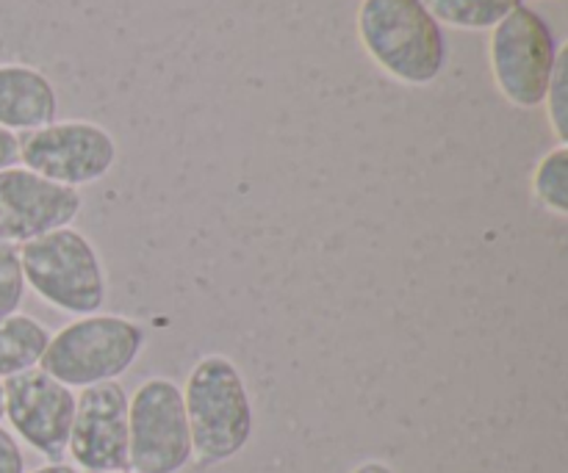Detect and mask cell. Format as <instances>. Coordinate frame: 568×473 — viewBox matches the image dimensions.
I'll use <instances>...</instances> for the list:
<instances>
[{
  "label": "cell",
  "instance_id": "cell-1",
  "mask_svg": "<svg viewBox=\"0 0 568 473\" xmlns=\"http://www.w3.org/2000/svg\"><path fill=\"white\" fill-rule=\"evenodd\" d=\"M181 391L194 463L209 469L239 457L255 430L253 402L239 366L225 354H203Z\"/></svg>",
  "mask_w": 568,
  "mask_h": 473
},
{
  "label": "cell",
  "instance_id": "cell-2",
  "mask_svg": "<svg viewBox=\"0 0 568 473\" xmlns=\"http://www.w3.org/2000/svg\"><path fill=\"white\" fill-rule=\"evenodd\" d=\"M355 31L364 53L405 86H430L447 64L444 31L422 0H361Z\"/></svg>",
  "mask_w": 568,
  "mask_h": 473
},
{
  "label": "cell",
  "instance_id": "cell-3",
  "mask_svg": "<svg viewBox=\"0 0 568 473\" xmlns=\"http://www.w3.org/2000/svg\"><path fill=\"white\" fill-rule=\"evenodd\" d=\"M148 330L139 321L116 313H89L50 336L39 369L67 388H92L116 382L142 354Z\"/></svg>",
  "mask_w": 568,
  "mask_h": 473
},
{
  "label": "cell",
  "instance_id": "cell-4",
  "mask_svg": "<svg viewBox=\"0 0 568 473\" xmlns=\"http://www.w3.org/2000/svg\"><path fill=\"white\" fill-rule=\"evenodd\" d=\"M28 291L44 305L70 316L100 313L109 299L105 266L94 244L75 227L20 244Z\"/></svg>",
  "mask_w": 568,
  "mask_h": 473
},
{
  "label": "cell",
  "instance_id": "cell-5",
  "mask_svg": "<svg viewBox=\"0 0 568 473\" xmlns=\"http://www.w3.org/2000/svg\"><path fill=\"white\" fill-rule=\"evenodd\" d=\"M558 53L549 22L530 6H516L488 39L494 86L516 109H538L547 97Z\"/></svg>",
  "mask_w": 568,
  "mask_h": 473
},
{
  "label": "cell",
  "instance_id": "cell-6",
  "mask_svg": "<svg viewBox=\"0 0 568 473\" xmlns=\"http://www.w3.org/2000/svg\"><path fill=\"white\" fill-rule=\"evenodd\" d=\"M128 463L136 473H181L192 463L183 391L150 377L128 397Z\"/></svg>",
  "mask_w": 568,
  "mask_h": 473
},
{
  "label": "cell",
  "instance_id": "cell-7",
  "mask_svg": "<svg viewBox=\"0 0 568 473\" xmlns=\"http://www.w3.org/2000/svg\"><path fill=\"white\" fill-rule=\"evenodd\" d=\"M116 164V142L89 120H55L20 136V166L75 188L103 181Z\"/></svg>",
  "mask_w": 568,
  "mask_h": 473
},
{
  "label": "cell",
  "instance_id": "cell-8",
  "mask_svg": "<svg viewBox=\"0 0 568 473\" xmlns=\"http://www.w3.org/2000/svg\"><path fill=\"white\" fill-rule=\"evenodd\" d=\"M75 393L59 380L37 369L3 380V419L11 424V435L42 454L48 463L67 457Z\"/></svg>",
  "mask_w": 568,
  "mask_h": 473
},
{
  "label": "cell",
  "instance_id": "cell-9",
  "mask_svg": "<svg viewBox=\"0 0 568 473\" xmlns=\"http://www.w3.org/2000/svg\"><path fill=\"white\" fill-rule=\"evenodd\" d=\"M83 199L75 188L59 186L26 166L0 169V241L26 244L39 236L72 227Z\"/></svg>",
  "mask_w": 568,
  "mask_h": 473
},
{
  "label": "cell",
  "instance_id": "cell-10",
  "mask_svg": "<svg viewBox=\"0 0 568 473\" xmlns=\"http://www.w3.org/2000/svg\"><path fill=\"white\" fill-rule=\"evenodd\" d=\"M67 454L87 473L131 471L128 463V393L120 382L83 388L75 399Z\"/></svg>",
  "mask_w": 568,
  "mask_h": 473
},
{
  "label": "cell",
  "instance_id": "cell-11",
  "mask_svg": "<svg viewBox=\"0 0 568 473\" xmlns=\"http://www.w3.org/2000/svg\"><path fill=\"white\" fill-rule=\"evenodd\" d=\"M59 94L42 70L28 64H0V127L28 133L55 122Z\"/></svg>",
  "mask_w": 568,
  "mask_h": 473
},
{
  "label": "cell",
  "instance_id": "cell-12",
  "mask_svg": "<svg viewBox=\"0 0 568 473\" xmlns=\"http://www.w3.org/2000/svg\"><path fill=\"white\" fill-rule=\"evenodd\" d=\"M53 332L28 313L0 319V380L37 369Z\"/></svg>",
  "mask_w": 568,
  "mask_h": 473
},
{
  "label": "cell",
  "instance_id": "cell-13",
  "mask_svg": "<svg viewBox=\"0 0 568 473\" xmlns=\"http://www.w3.org/2000/svg\"><path fill=\"white\" fill-rule=\"evenodd\" d=\"M438 25L458 31H491L521 0H422Z\"/></svg>",
  "mask_w": 568,
  "mask_h": 473
},
{
  "label": "cell",
  "instance_id": "cell-14",
  "mask_svg": "<svg viewBox=\"0 0 568 473\" xmlns=\"http://www.w3.org/2000/svg\"><path fill=\"white\" fill-rule=\"evenodd\" d=\"M532 197L555 214L558 219L568 216V147L558 144L549 150L532 169Z\"/></svg>",
  "mask_w": 568,
  "mask_h": 473
},
{
  "label": "cell",
  "instance_id": "cell-15",
  "mask_svg": "<svg viewBox=\"0 0 568 473\" xmlns=\"http://www.w3.org/2000/svg\"><path fill=\"white\" fill-rule=\"evenodd\" d=\"M26 275H22L20 247L9 241H0V319L11 313H20L26 302Z\"/></svg>",
  "mask_w": 568,
  "mask_h": 473
},
{
  "label": "cell",
  "instance_id": "cell-16",
  "mask_svg": "<svg viewBox=\"0 0 568 473\" xmlns=\"http://www.w3.org/2000/svg\"><path fill=\"white\" fill-rule=\"evenodd\" d=\"M541 105H547L549 127H552V133L558 136V142L566 144L568 142V44H560L552 81H549L547 97H544Z\"/></svg>",
  "mask_w": 568,
  "mask_h": 473
},
{
  "label": "cell",
  "instance_id": "cell-17",
  "mask_svg": "<svg viewBox=\"0 0 568 473\" xmlns=\"http://www.w3.org/2000/svg\"><path fill=\"white\" fill-rule=\"evenodd\" d=\"M0 473H26V454L20 441L0 426Z\"/></svg>",
  "mask_w": 568,
  "mask_h": 473
},
{
  "label": "cell",
  "instance_id": "cell-18",
  "mask_svg": "<svg viewBox=\"0 0 568 473\" xmlns=\"http://www.w3.org/2000/svg\"><path fill=\"white\" fill-rule=\"evenodd\" d=\"M20 164V136L0 127V169Z\"/></svg>",
  "mask_w": 568,
  "mask_h": 473
},
{
  "label": "cell",
  "instance_id": "cell-19",
  "mask_svg": "<svg viewBox=\"0 0 568 473\" xmlns=\"http://www.w3.org/2000/svg\"><path fill=\"white\" fill-rule=\"evenodd\" d=\"M349 473H397V471H394L388 463H383V460H366V463L355 465Z\"/></svg>",
  "mask_w": 568,
  "mask_h": 473
},
{
  "label": "cell",
  "instance_id": "cell-20",
  "mask_svg": "<svg viewBox=\"0 0 568 473\" xmlns=\"http://www.w3.org/2000/svg\"><path fill=\"white\" fill-rule=\"evenodd\" d=\"M31 473H81V471H78L72 463H64V460H61V463H44V465H39V469L31 471Z\"/></svg>",
  "mask_w": 568,
  "mask_h": 473
},
{
  "label": "cell",
  "instance_id": "cell-21",
  "mask_svg": "<svg viewBox=\"0 0 568 473\" xmlns=\"http://www.w3.org/2000/svg\"><path fill=\"white\" fill-rule=\"evenodd\" d=\"M0 421H3V380H0Z\"/></svg>",
  "mask_w": 568,
  "mask_h": 473
},
{
  "label": "cell",
  "instance_id": "cell-22",
  "mask_svg": "<svg viewBox=\"0 0 568 473\" xmlns=\"http://www.w3.org/2000/svg\"><path fill=\"white\" fill-rule=\"evenodd\" d=\"M111 473H136V471H111Z\"/></svg>",
  "mask_w": 568,
  "mask_h": 473
}]
</instances>
